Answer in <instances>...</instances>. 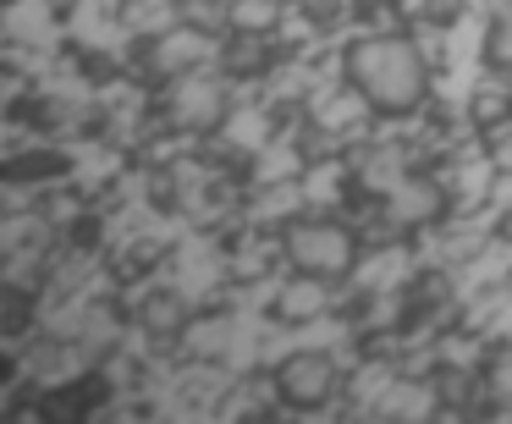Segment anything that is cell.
I'll return each mask as SVG.
<instances>
[{
  "label": "cell",
  "instance_id": "1",
  "mask_svg": "<svg viewBox=\"0 0 512 424\" xmlns=\"http://www.w3.org/2000/svg\"><path fill=\"white\" fill-rule=\"evenodd\" d=\"M347 78L358 83L375 111L386 116H408L424 105V89H430V72H424V56L408 45V39H364V45L347 56Z\"/></svg>",
  "mask_w": 512,
  "mask_h": 424
},
{
  "label": "cell",
  "instance_id": "2",
  "mask_svg": "<svg viewBox=\"0 0 512 424\" xmlns=\"http://www.w3.org/2000/svg\"><path fill=\"white\" fill-rule=\"evenodd\" d=\"M287 254H292L298 270L331 281V276H342L347 259H353V237H347L342 226H331V221H303V226L287 232Z\"/></svg>",
  "mask_w": 512,
  "mask_h": 424
},
{
  "label": "cell",
  "instance_id": "3",
  "mask_svg": "<svg viewBox=\"0 0 512 424\" xmlns=\"http://www.w3.org/2000/svg\"><path fill=\"white\" fill-rule=\"evenodd\" d=\"M331 386H336L331 353H292L287 364H281V397H287V402L314 408V402L331 397Z\"/></svg>",
  "mask_w": 512,
  "mask_h": 424
},
{
  "label": "cell",
  "instance_id": "4",
  "mask_svg": "<svg viewBox=\"0 0 512 424\" xmlns=\"http://www.w3.org/2000/svg\"><path fill=\"white\" fill-rule=\"evenodd\" d=\"M210 61V39L199 34V28H177V34H166L155 45V56H149V67L160 72V78H182V72L204 67Z\"/></svg>",
  "mask_w": 512,
  "mask_h": 424
},
{
  "label": "cell",
  "instance_id": "5",
  "mask_svg": "<svg viewBox=\"0 0 512 424\" xmlns=\"http://www.w3.org/2000/svg\"><path fill=\"white\" fill-rule=\"evenodd\" d=\"M325 303H331V292H325V276H309V270H303V276L276 298V314H281V320H292V325H303V320H320Z\"/></svg>",
  "mask_w": 512,
  "mask_h": 424
},
{
  "label": "cell",
  "instance_id": "6",
  "mask_svg": "<svg viewBox=\"0 0 512 424\" xmlns=\"http://www.w3.org/2000/svg\"><path fill=\"white\" fill-rule=\"evenodd\" d=\"M171 116L188 127H210L215 116H221V89L215 83H177V94H171Z\"/></svg>",
  "mask_w": 512,
  "mask_h": 424
},
{
  "label": "cell",
  "instance_id": "7",
  "mask_svg": "<svg viewBox=\"0 0 512 424\" xmlns=\"http://www.w3.org/2000/svg\"><path fill=\"white\" fill-rule=\"evenodd\" d=\"M474 116L479 122H501V116H512V78H479V89H474Z\"/></svg>",
  "mask_w": 512,
  "mask_h": 424
},
{
  "label": "cell",
  "instance_id": "8",
  "mask_svg": "<svg viewBox=\"0 0 512 424\" xmlns=\"http://www.w3.org/2000/svg\"><path fill=\"white\" fill-rule=\"evenodd\" d=\"M490 56L512 72V0L496 6V23H490Z\"/></svg>",
  "mask_w": 512,
  "mask_h": 424
},
{
  "label": "cell",
  "instance_id": "9",
  "mask_svg": "<svg viewBox=\"0 0 512 424\" xmlns=\"http://www.w3.org/2000/svg\"><path fill=\"white\" fill-rule=\"evenodd\" d=\"M232 23L237 28H270V23H276V6H270V0H237Z\"/></svg>",
  "mask_w": 512,
  "mask_h": 424
},
{
  "label": "cell",
  "instance_id": "10",
  "mask_svg": "<svg viewBox=\"0 0 512 424\" xmlns=\"http://www.w3.org/2000/svg\"><path fill=\"white\" fill-rule=\"evenodd\" d=\"M221 17H232V12L215 6V0H188V28H210V23H221Z\"/></svg>",
  "mask_w": 512,
  "mask_h": 424
},
{
  "label": "cell",
  "instance_id": "11",
  "mask_svg": "<svg viewBox=\"0 0 512 424\" xmlns=\"http://www.w3.org/2000/svg\"><path fill=\"white\" fill-rule=\"evenodd\" d=\"M468 391H474V380H468V375H441L435 397H441V402H468Z\"/></svg>",
  "mask_w": 512,
  "mask_h": 424
},
{
  "label": "cell",
  "instance_id": "12",
  "mask_svg": "<svg viewBox=\"0 0 512 424\" xmlns=\"http://www.w3.org/2000/svg\"><path fill=\"white\" fill-rule=\"evenodd\" d=\"M490 386H496V397H512V358H501V364H496Z\"/></svg>",
  "mask_w": 512,
  "mask_h": 424
},
{
  "label": "cell",
  "instance_id": "13",
  "mask_svg": "<svg viewBox=\"0 0 512 424\" xmlns=\"http://www.w3.org/2000/svg\"><path fill=\"white\" fill-rule=\"evenodd\" d=\"M507 232H512V221H507Z\"/></svg>",
  "mask_w": 512,
  "mask_h": 424
}]
</instances>
